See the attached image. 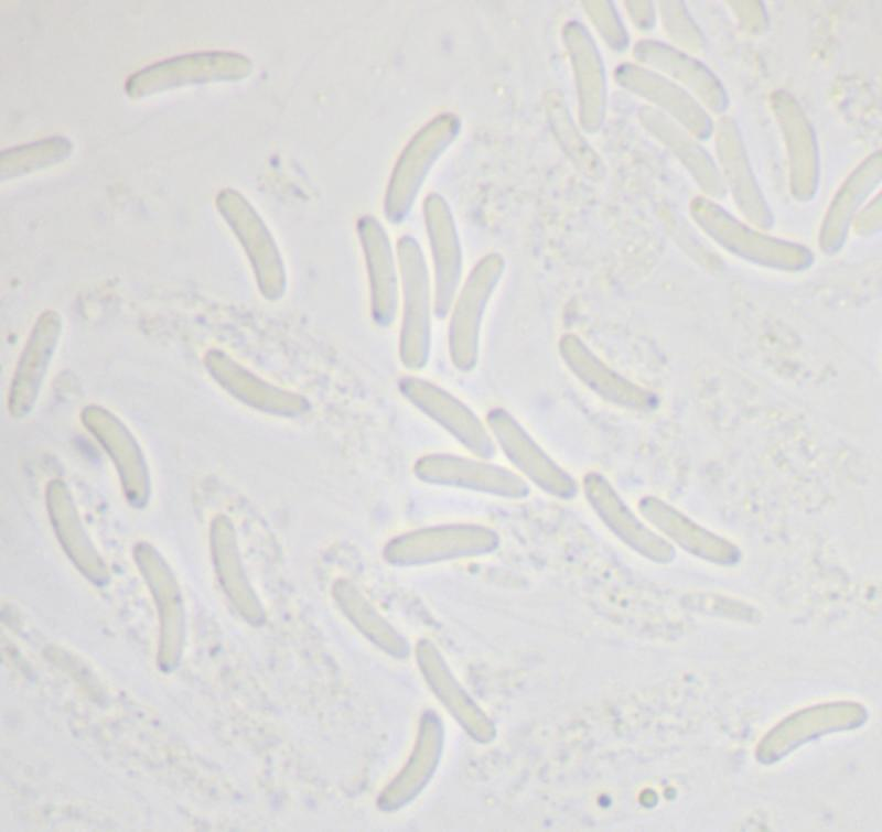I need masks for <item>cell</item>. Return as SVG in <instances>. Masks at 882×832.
I'll use <instances>...</instances> for the list:
<instances>
[{"label":"cell","mask_w":882,"mask_h":832,"mask_svg":"<svg viewBox=\"0 0 882 832\" xmlns=\"http://www.w3.org/2000/svg\"><path fill=\"white\" fill-rule=\"evenodd\" d=\"M587 501L604 526L634 550L656 557L658 539L633 515L609 479L590 472L582 479Z\"/></svg>","instance_id":"8"},{"label":"cell","mask_w":882,"mask_h":832,"mask_svg":"<svg viewBox=\"0 0 882 832\" xmlns=\"http://www.w3.org/2000/svg\"><path fill=\"white\" fill-rule=\"evenodd\" d=\"M226 194L232 204L222 196L227 203L224 206L225 215L245 247L258 288L265 299L278 301L288 285L286 264L278 245L263 220L241 195L233 191Z\"/></svg>","instance_id":"4"},{"label":"cell","mask_w":882,"mask_h":832,"mask_svg":"<svg viewBox=\"0 0 882 832\" xmlns=\"http://www.w3.org/2000/svg\"><path fill=\"white\" fill-rule=\"evenodd\" d=\"M559 354L568 369L595 395L620 406H630L634 390L577 335L567 333L558 342Z\"/></svg>","instance_id":"9"},{"label":"cell","mask_w":882,"mask_h":832,"mask_svg":"<svg viewBox=\"0 0 882 832\" xmlns=\"http://www.w3.org/2000/svg\"><path fill=\"white\" fill-rule=\"evenodd\" d=\"M396 251L401 292L399 357L406 368L419 370L430 357L433 289L417 240L408 235L400 237Z\"/></svg>","instance_id":"1"},{"label":"cell","mask_w":882,"mask_h":832,"mask_svg":"<svg viewBox=\"0 0 882 832\" xmlns=\"http://www.w3.org/2000/svg\"><path fill=\"white\" fill-rule=\"evenodd\" d=\"M357 234L366 266L370 316L381 327L391 325L399 300V270L383 225L373 216H362Z\"/></svg>","instance_id":"6"},{"label":"cell","mask_w":882,"mask_h":832,"mask_svg":"<svg viewBox=\"0 0 882 832\" xmlns=\"http://www.w3.org/2000/svg\"><path fill=\"white\" fill-rule=\"evenodd\" d=\"M424 219L433 266L434 315L442 318L461 285L462 251L451 214L440 197L433 195L424 202Z\"/></svg>","instance_id":"7"},{"label":"cell","mask_w":882,"mask_h":832,"mask_svg":"<svg viewBox=\"0 0 882 832\" xmlns=\"http://www.w3.org/2000/svg\"><path fill=\"white\" fill-rule=\"evenodd\" d=\"M400 390L480 458L495 456L496 445L487 425L461 400L439 386L413 376L399 381Z\"/></svg>","instance_id":"5"},{"label":"cell","mask_w":882,"mask_h":832,"mask_svg":"<svg viewBox=\"0 0 882 832\" xmlns=\"http://www.w3.org/2000/svg\"><path fill=\"white\" fill-rule=\"evenodd\" d=\"M485 420L495 445L523 476L550 496L571 499L577 495L579 488L576 479L547 454L507 410L493 408Z\"/></svg>","instance_id":"3"},{"label":"cell","mask_w":882,"mask_h":832,"mask_svg":"<svg viewBox=\"0 0 882 832\" xmlns=\"http://www.w3.org/2000/svg\"><path fill=\"white\" fill-rule=\"evenodd\" d=\"M505 260L488 253L471 269L449 311L448 349L453 366L463 372L477 364L483 318L503 278Z\"/></svg>","instance_id":"2"}]
</instances>
